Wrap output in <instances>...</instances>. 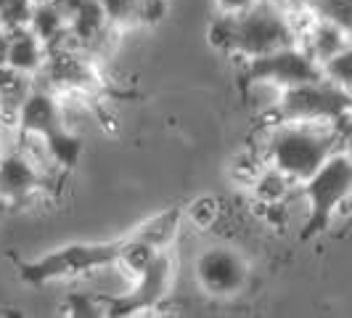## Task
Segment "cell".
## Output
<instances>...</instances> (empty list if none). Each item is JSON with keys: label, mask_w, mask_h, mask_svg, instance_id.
I'll return each instance as SVG.
<instances>
[{"label": "cell", "mask_w": 352, "mask_h": 318, "mask_svg": "<svg viewBox=\"0 0 352 318\" xmlns=\"http://www.w3.org/2000/svg\"><path fill=\"white\" fill-rule=\"evenodd\" d=\"M350 123H263L260 141L252 149L263 154L265 165L300 186L339 149H347Z\"/></svg>", "instance_id": "6da1fadb"}, {"label": "cell", "mask_w": 352, "mask_h": 318, "mask_svg": "<svg viewBox=\"0 0 352 318\" xmlns=\"http://www.w3.org/2000/svg\"><path fill=\"white\" fill-rule=\"evenodd\" d=\"M352 191V162L347 149H339L310 178L300 183V196L307 202V218L302 239L329 231L336 215L347 212Z\"/></svg>", "instance_id": "7a4b0ae2"}, {"label": "cell", "mask_w": 352, "mask_h": 318, "mask_svg": "<svg viewBox=\"0 0 352 318\" xmlns=\"http://www.w3.org/2000/svg\"><path fill=\"white\" fill-rule=\"evenodd\" d=\"M297 37L286 14V6L276 0H257L239 17H230V51L228 56L254 59L283 45H294Z\"/></svg>", "instance_id": "3957f363"}, {"label": "cell", "mask_w": 352, "mask_h": 318, "mask_svg": "<svg viewBox=\"0 0 352 318\" xmlns=\"http://www.w3.org/2000/svg\"><path fill=\"white\" fill-rule=\"evenodd\" d=\"M122 242H101V244H67L35 263L21 265V279L30 284H45L53 279H74L104 271L117 263Z\"/></svg>", "instance_id": "277c9868"}, {"label": "cell", "mask_w": 352, "mask_h": 318, "mask_svg": "<svg viewBox=\"0 0 352 318\" xmlns=\"http://www.w3.org/2000/svg\"><path fill=\"white\" fill-rule=\"evenodd\" d=\"M350 90L336 88L323 77L281 90L278 98V117L294 123H350Z\"/></svg>", "instance_id": "5b68a950"}, {"label": "cell", "mask_w": 352, "mask_h": 318, "mask_svg": "<svg viewBox=\"0 0 352 318\" xmlns=\"http://www.w3.org/2000/svg\"><path fill=\"white\" fill-rule=\"evenodd\" d=\"M247 80H263L276 88H294L302 83H313L320 77L318 61L302 45H283L278 51H270L254 59H241Z\"/></svg>", "instance_id": "8992f818"}, {"label": "cell", "mask_w": 352, "mask_h": 318, "mask_svg": "<svg viewBox=\"0 0 352 318\" xmlns=\"http://www.w3.org/2000/svg\"><path fill=\"white\" fill-rule=\"evenodd\" d=\"M196 282L212 297H233L249 282V263L233 247H210L196 257Z\"/></svg>", "instance_id": "52a82bcc"}, {"label": "cell", "mask_w": 352, "mask_h": 318, "mask_svg": "<svg viewBox=\"0 0 352 318\" xmlns=\"http://www.w3.org/2000/svg\"><path fill=\"white\" fill-rule=\"evenodd\" d=\"M170 282H173V260H170L167 249H162L157 260L148 265L141 276L133 279V289L122 297H111L104 305V310L109 316H130L138 310H148L167 295Z\"/></svg>", "instance_id": "ba28073f"}, {"label": "cell", "mask_w": 352, "mask_h": 318, "mask_svg": "<svg viewBox=\"0 0 352 318\" xmlns=\"http://www.w3.org/2000/svg\"><path fill=\"white\" fill-rule=\"evenodd\" d=\"M37 194H45V189L35 165L16 146H0V202L24 204Z\"/></svg>", "instance_id": "9c48e42d"}, {"label": "cell", "mask_w": 352, "mask_h": 318, "mask_svg": "<svg viewBox=\"0 0 352 318\" xmlns=\"http://www.w3.org/2000/svg\"><path fill=\"white\" fill-rule=\"evenodd\" d=\"M61 127L64 125H61V109H58L56 90L45 88L43 83H37L35 77V85L27 93V98L21 101L16 112V130L48 138V136H53Z\"/></svg>", "instance_id": "30bf717a"}, {"label": "cell", "mask_w": 352, "mask_h": 318, "mask_svg": "<svg viewBox=\"0 0 352 318\" xmlns=\"http://www.w3.org/2000/svg\"><path fill=\"white\" fill-rule=\"evenodd\" d=\"M350 32L352 30H344V27H339V24L323 21V19H313L310 27L300 35L297 45H302V48L320 64V61L331 59L336 53L352 48Z\"/></svg>", "instance_id": "8fae6325"}, {"label": "cell", "mask_w": 352, "mask_h": 318, "mask_svg": "<svg viewBox=\"0 0 352 318\" xmlns=\"http://www.w3.org/2000/svg\"><path fill=\"white\" fill-rule=\"evenodd\" d=\"M45 43L27 27V30H16V32H8V53H6V64L11 70L24 72V74H32L37 77V72L43 70L45 64Z\"/></svg>", "instance_id": "7c38bea8"}, {"label": "cell", "mask_w": 352, "mask_h": 318, "mask_svg": "<svg viewBox=\"0 0 352 318\" xmlns=\"http://www.w3.org/2000/svg\"><path fill=\"white\" fill-rule=\"evenodd\" d=\"M32 85H35V77H32V74L11 70L8 64L0 67V109H3L6 125H8L11 130L16 127L19 106L27 98V93L32 90Z\"/></svg>", "instance_id": "4fadbf2b"}, {"label": "cell", "mask_w": 352, "mask_h": 318, "mask_svg": "<svg viewBox=\"0 0 352 318\" xmlns=\"http://www.w3.org/2000/svg\"><path fill=\"white\" fill-rule=\"evenodd\" d=\"M177 231H180V210L173 207V210H164V212H159V215H154V218H148L133 236L143 239V242L151 244V247L167 249L175 242Z\"/></svg>", "instance_id": "5bb4252c"}, {"label": "cell", "mask_w": 352, "mask_h": 318, "mask_svg": "<svg viewBox=\"0 0 352 318\" xmlns=\"http://www.w3.org/2000/svg\"><path fill=\"white\" fill-rule=\"evenodd\" d=\"M30 30L48 48V45H53L58 37L69 30V19L64 17L53 3H35L32 6V17H30Z\"/></svg>", "instance_id": "9a60e30c"}, {"label": "cell", "mask_w": 352, "mask_h": 318, "mask_svg": "<svg viewBox=\"0 0 352 318\" xmlns=\"http://www.w3.org/2000/svg\"><path fill=\"white\" fill-rule=\"evenodd\" d=\"M159 252L162 249L146 244L138 236H130V239H122V247H120V255H117V263L114 265H120L124 273H130L135 279V276H141L143 271L157 260Z\"/></svg>", "instance_id": "2e32d148"}, {"label": "cell", "mask_w": 352, "mask_h": 318, "mask_svg": "<svg viewBox=\"0 0 352 318\" xmlns=\"http://www.w3.org/2000/svg\"><path fill=\"white\" fill-rule=\"evenodd\" d=\"M45 141H48V149H51V157L56 159V165H58L61 170L74 167V162H77L80 154H82V136L72 133V130H67V127L56 130V133L48 136Z\"/></svg>", "instance_id": "e0dca14e"}, {"label": "cell", "mask_w": 352, "mask_h": 318, "mask_svg": "<svg viewBox=\"0 0 352 318\" xmlns=\"http://www.w3.org/2000/svg\"><path fill=\"white\" fill-rule=\"evenodd\" d=\"M316 19L352 30V0H300Z\"/></svg>", "instance_id": "ac0fdd59"}, {"label": "cell", "mask_w": 352, "mask_h": 318, "mask_svg": "<svg viewBox=\"0 0 352 318\" xmlns=\"http://www.w3.org/2000/svg\"><path fill=\"white\" fill-rule=\"evenodd\" d=\"M98 6L114 30H122V27L141 21L143 0H98Z\"/></svg>", "instance_id": "d6986e66"}, {"label": "cell", "mask_w": 352, "mask_h": 318, "mask_svg": "<svg viewBox=\"0 0 352 318\" xmlns=\"http://www.w3.org/2000/svg\"><path fill=\"white\" fill-rule=\"evenodd\" d=\"M318 67H320V77L329 80L331 85L344 90L352 88V48L336 53V56L326 59V61H320Z\"/></svg>", "instance_id": "ffe728a7"}, {"label": "cell", "mask_w": 352, "mask_h": 318, "mask_svg": "<svg viewBox=\"0 0 352 318\" xmlns=\"http://www.w3.org/2000/svg\"><path fill=\"white\" fill-rule=\"evenodd\" d=\"M32 17V0H8L0 8V30L3 32H16L27 30Z\"/></svg>", "instance_id": "44dd1931"}, {"label": "cell", "mask_w": 352, "mask_h": 318, "mask_svg": "<svg viewBox=\"0 0 352 318\" xmlns=\"http://www.w3.org/2000/svg\"><path fill=\"white\" fill-rule=\"evenodd\" d=\"M188 220L194 223L196 229H210L212 223L217 220V202L207 196V199H196L188 210Z\"/></svg>", "instance_id": "7402d4cb"}, {"label": "cell", "mask_w": 352, "mask_h": 318, "mask_svg": "<svg viewBox=\"0 0 352 318\" xmlns=\"http://www.w3.org/2000/svg\"><path fill=\"white\" fill-rule=\"evenodd\" d=\"M69 308L74 316H98V313H104V305L96 300L93 295H77V297H72Z\"/></svg>", "instance_id": "603a6c76"}, {"label": "cell", "mask_w": 352, "mask_h": 318, "mask_svg": "<svg viewBox=\"0 0 352 318\" xmlns=\"http://www.w3.org/2000/svg\"><path fill=\"white\" fill-rule=\"evenodd\" d=\"M217 3V11L223 14V17H239V14H244L247 8H252L257 0H214Z\"/></svg>", "instance_id": "cb8c5ba5"}, {"label": "cell", "mask_w": 352, "mask_h": 318, "mask_svg": "<svg viewBox=\"0 0 352 318\" xmlns=\"http://www.w3.org/2000/svg\"><path fill=\"white\" fill-rule=\"evenodd\" d=\"M51 3L56 6V8H58V11H61V14H64V17L69 19L72 14L77 11V8L85 3V0H51Z\"/></svg>", "instance_id": "d4e9b609"}, {"label": "cell", "mask_w": 352, "mask_h": 318, "mask_svg": "<svg viewBox=\"0 0 352 318\" xmlns=\"http://www.w3.org/2000/svg\"><path fill=\"white\" fill-rule=\"evenodd\" d=\"M6 53H8V32L0 30V67L6 64Z\"/></svg>", "instance_id": "484cf974"}, {"label": "cell", "mask_w": 352, "mask_h": 318, "mask_svg": "<svg viewBox=\"0 0 352 318\" xmlns=\"http://www.w3.org/2000/svg\"><path fill=\"white\" fill-rule=\"evenodd\" d=\"M14 130H16V127H14ZM8 133H11V127L6 125V117H3V109H0V141H3V138H6Z\"/></svg>", "instance_id": "4316f807"}, {"label": "cell", "mask_w": 352, "mask_h": 318, "mask_svg": "<svg viewBox=\"0 0 352 318\" xmlns=\"http://www.w3.org/2000/svg\"><path fill=\"white\" fill-rule=\"evenodd\" d=\"M35 3H51V0H32V6H35Z\"/></svg>", "instance_id": "83f0119b"}, {"label": "cell", "mask_w": 352, "mask_h": 318, "mask_svg": "<svg viewBox=\"0 0 352 318\" xmlns=\"http://www.w3.org/2000/svg\"><path fill=\"white\" fill-rule=\"evenodd\" d=\"M276 3H283V6H286V3H292V0H276Z\"/></svg>", "instance_id": "f1b7e54d"}]
</instances>
